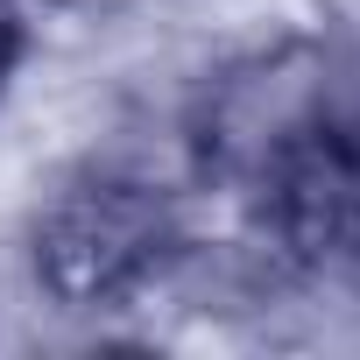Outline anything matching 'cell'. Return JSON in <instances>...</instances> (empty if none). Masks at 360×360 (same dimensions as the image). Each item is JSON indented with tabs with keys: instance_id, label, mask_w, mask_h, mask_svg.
<instances>
[{
	"instance_id": "1",
	"label": "cell",
	"mask_w": 360,
	"mask_h": 360,
	"mask_svg": "<svg viewBox=\"0 0 360 360\" xmlns=\"http://www.w3.org/2000/svg\"><path fill=\"white\" fill-rule=\"evenodd\" d=\"M176 212L155 184L92 169L64 184L36 219V276L71 311H113L141 297L176 255Z\"/></svg>"
},
{
	"instance_id": "3",
	"label": "cell",
	"mask_w": 360,
	"mask_h": 360,
	"mask_svg": "<svg viewBox=\"0 0 360 360\" xmlns=\"http://www.w3.org/2000/svg\"><path fill=\"white\" fill-rule=\"evenodd\" d=\"M22 43H29L22 0H0V92H8V78H15V64H22Z\"/></svg>"
},
{
	"instance_id": "2",
	"label": "cell",
	"mask_w": 360,
	"mask_h": 360,
	"mask_svg": "<svg viewBox=\"0 0 360 360\" xmlns=\"http://www.w3.org/2000/svg\"><path fill=\"white\" fill-rule=\"evenodd\" d=\"M269 226L276 240L325 276H360V127L311 113L269 155Z\"/></svg>"
}]
</instances>
